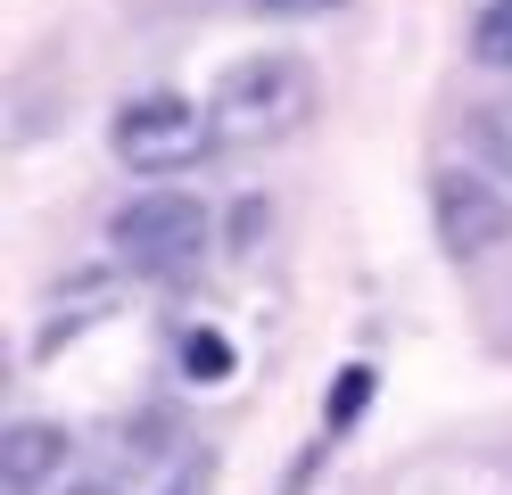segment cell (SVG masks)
<instances>
[{
	"mask_svg": "<svg viewBox=\"0 0 512 495\" xmlns=\"http://www.w3.org/2000/svg\"><path fill=\"white\" fill-rule=\"evenodd\" d=\"M67 462H75V446H67L58 421H9V438H0V487L42 495L50 479H67Z\"/></svg>",
	"mask_w": 512,
	"mask_h": 495,
	"instance_id": "5",
	"label": "cell"
},
{
	"mask_svg": "<svg viewBox=\"0 0 512 495\" xmlns=\"http://www.w3.org/2000/svg\"><path fill=\"white\" fill-rule=\"evenodd\" d=\"M323 108V91H314V66L290 58V50H256L240 66H223V83L207 99L215 116V149H281L298 141Z\"/></svg>",
	"mask_w": 512,
	"mask_h": 495,
	"instance_id": "1",
	"label": "cell"
},
{
	"mask_svg": "<svg viewBox=\"0 0 512 495\" xmlns=\"http://www.w3.org/2000/svg\"><path fill=\"white\" fill-rule=\"evenodd\" d=\"M479 149H488L504 174H512V99H496V108H479Z\"/></svg>",
	"mask_w": 512,
	"mask_h": 495,
	"instance_id": "10",
	"label": "cell"
},
{
	"mask_svg": "<svg viewBox=\"0 0 512 495\" xmlns=\"http://www.w3.org/2000/svg\"><path fill=\"white\" fill-rule=\"evenodd\" d=\"M108 306H116V273H75V289H58V297H50V322L34 330V355H58L75 330H91Z\"/></svg>",
	"mask_w": 512,
	"mask_h": 495,
	"instance_id": "6",
	"label": "cell"
},
{
	"mask_svg": "<svg viewBox=\"0 0 512 495\" xmlns=\"http://www.w3.org/2000/svg\"><path fill=\"white\" fill-rule=\"evenodd\" d=\"M108 149L133 165V174L166 182V174H190V165L215 149V116L199 99H182V91H133L108 116Z\"/></svg>",
	"mask_w": 512,
	"mask_h": 495,
	"instance_id": "3",
	"label": "cell"
},
{
	"mask_svg": "<svg viewBox=\"0 0 512 495\" xmlns=\"http://www.w3.org/2000/svg\"><path fill=\"white\" fill-rule=\"evenodd\" d=\"M364 405H372V363H347L339 388H331V405H323V421H331V429H347Z\"/></svg>",
	"mask_w": 512,
	"mask_h": 495,
	"instance_id": "9",
	"label": "cell"
},
{
	"mask_svg": "<svg viewBox=\"0 0 512 495\" xmlns=\"http://www.w3.org/2000/svg\"><path fill=\"white\" fill-rule=\"evenodd\" d=\"M248 9H265V17H331L347 0H248Z\"/></svg>",
	"mask_w": 512,
	"mask_h": 495,
	"instance_id": "12",
	"label": "cell"
},
{
	"mask_svg": "<svg viewBox=\"0 0 512 495\" xmlns=\"http://www.w3.org/2000/svg\"><path fill=\"white\" fill-rule=\"evenodd\" d=\"M471 58H479V66H512V0H488V9H479Z\"/></svg>",
	"mask_w": 512,
	"mask_h": 495,
	"instance_id": "7",
	"label": "cell"
},
{
	"mask_svg": "<svg viewBox=\"0 0 512 495\" xmlns=\"http://www.w3.org/2000/svg\"><path fill=\"white\" fill-rule=\"evenodd\" d=\"M182 372L190 380H223L232 372V339H223V330H182Z\"/></svg>",
	"mask_w": 512,
	"mask_h": 495,
	"instance_id": "8",
	"label": "cell"
},
{
	"mask_svg": "<svg viewBox=\"0 0 512 495\" xmlns=\"http://www.w3.org/2000/svg\"><path fill=\"white\" fill-rule=\"evenodd\" d=\"M207 487H215V454L199 446V454H182V462H174V479L157 487V495H207Z\"/></svg>",
	"mask_w": 512,
	"mask_h": 495,
	"instance_id": "11",
	"label": "cell"
},
{
	"mask_svg": "<svg viewBox=\"0 0 512 495\" xmlns=\"http://www.w3.org/2000/svg\"><path fill=\"white\" fill-rule=\"evenodd\" d=\"M207 240H215V223H207V207L190 190H141V198H124V207L108 215L116 264L133 281H157V289H174V281L199 273Z\"/></svg>",
	"mask_w": 512,
	"mask_h": 495,
	"instance_id": "2",
	"label": "cell"
},
{
	"mask_svg": "<svg viewBox=\"0 0 512 495\" xmlns=\"http://www.w3.org/2000/svg\"><path fill=\"white\" fill-rule=\"evenodd\" d=\"M430 223H438V248L463 264V256H488L496 240H512V198L488 174H471V165H438L430 174Z\"/></svg>",
	"mask_w": 512,
	"mask_h": 495,
	"instance_id": "4",
	"label": "cell"
},
{
	"mask_svg": "<svg viewBox=\"0 0 512 495\" xmlns=\"http://www.w3.org/2000/svg\"><path fill=\"white\" fill-rule=\"evenodd\" d=\"M58 495H124V487H116V479H67Z\"/></svg>",
	"mask_w": 512,
	"mask_h": 495,
	"instance_id": "13",
	"label": "cell"
}]
</instances>
